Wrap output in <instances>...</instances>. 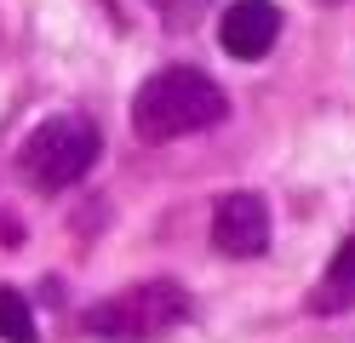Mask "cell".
Returning a JSON list of instances; mask_svg holds the SVG:
<instances>
[{
    "instance_id": "6da1fadb",
    "label": "cell",
    "mask_w": 355,
    "mask_h": 343,
    "mask_svg": "<svg viewBox=\"0 0 355 343\" xmlns=\"http://www.w3.org/2000/svg\"><path fill=\"white\" fill-rule=\"evenodd\" d=\"M230 114V98L207 69H189V63H166L138 86L132 98V132L144 143H172V137H189V132H207Z\"/></svg>"
},
{
    "instance_id": "7a4b0ae2",
    "label": "cell",
    "mask_w": 355,
    "mask_h": 343,
    "mask_svg": "<svg viewBox=\"0 0 355 343\" xmlns=\"http://www.w3.org/2000/svg\"><path fill=\"white\" fill-rule=\"evenodd\" d=\"M189 320V292L172 286V281H144L121 297H103V304L86 309L80 326L103 337V343H155L161 332L184 326Z\"/></svg>"
},
{
    "instance_id": "3957f363",
    "label": "cell",
    "mask_w": 355,
    "mask_h": 343,
    "mask_svg": "<svg viewBox=\"0 0 355 343\" xmlns=\"http://www.w3.org/2000/svg\"><path fill=\"white\" fill-rule=\"evenodd\" d=\"M98 155H103V137H98L92 121H80V114H52V121H40L29 132L17 166H24V177L40 195H58V189H69V183H80L92 172Z\"/></svg>"
},
{
    "instance_id": "277c9868",
    "label": "cell",
    "mask_w": 355,
    "mask_h": 343,
    "mask_svg": "<svg viewBox=\"0 0 355 343\" xmlns=\"http://www.w3.org/2000/svg\"><path fill=\"white\" fill-rule=\"evenodd\" d=\"M281 40V6L275 0H230V12L218 17V46L241 63L270 58Z\"/></svg>"
},
{
    "instance_id": "5b68a950",
    "label": "cell",
    "mask_w": 355,
    "mask_h": 343,
    "mask_svg": "<svg viewBox=\"0 0 355 343\" xmlns=\"http://www.w3.org/2000/svg\"><path fill=\"white\" fill-rule=\"evenodd\" d=\"M212 246L224 258H258L270 246V206L258 195H224L212 206Z\"/></svg>"
},
{
    "instance_id": "8992f818",
    "label": "cell",
    "mask_w": 355,
    "mask_h": 343,
    "mask_svg": "<svg viewBox=\"0 0 355 343\" xmlns=\"http://www.w3.org/2000/svg\"><path fill=\"white\" fill-rule=\"evenodd\" d=\"M309 309H315V315H344V309H355V235L332 252V269H327V281L309 292Z\"/></svg>"
},
{
    "instance_id": "52a82bcc",
    "label": "cell",
    "mask_w": 355,
    "mask_h": 343,
    "mask_svg": "<svg viewBox=\"0 0 355 343\" xmlns=\"http://www.w3.org/2000/svg\"><path fill=\"white\" fill-rule=\"evenodd\" d=\"M35 315L24 304V292H12V286H0V343H35Z\"/></svg>"
},
{
    "instance_id": "ba28073f",
    "label": "cell",
    "mask_w": 355,
    "mask_h": 343,
    "mask_svg": "<svg viewBox=\"0 0 355 343\" xmlns=\"http://www.w3.org/2000/svg\"><path fill=\"white\" fill-rule=\"evenodd\" d=\"M155 12H161V23H172V29H189V23H201L212 12V0H149Z\"/></svg>"
}]
</instances>
